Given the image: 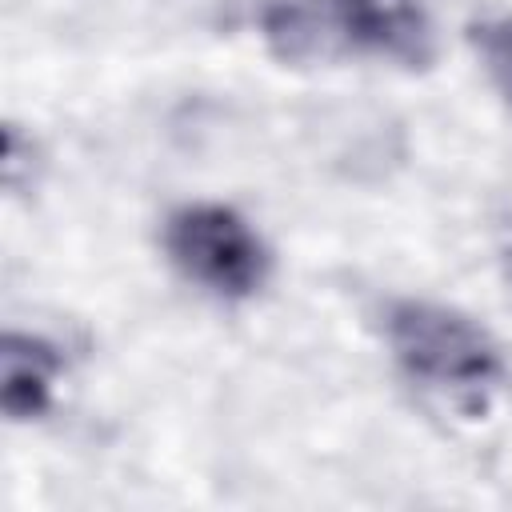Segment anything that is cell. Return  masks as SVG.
Masks as SVG:
<instances>
[{
    "mask_svg": "<svg viewBox=\"0 0 512 512\" xmlns=\"http://www.w3.org/2000/svg\"><path fill=\"white\" fill-rule=\"evenodd\" d=\"M504 276H508V284H512V248L504 252Z\"/></svg>",
    "mask_w": 512,
    "mask_h": 512,
    "instance_id": "obj_6",
    "label": "cell"
},
{
    "mask_svg": "<svg viewBox=\"0 0 512 512\" xmlns=\"http://www.w3.org/2000/svg\"><path fill=\"white\" fill-rule=\"evenodd\" d=\"M164 248L172 264L200 288L244 300L268 276V252L240 212L224 204H188L168 216Z\"/></svg>",
    "mask_w": 512,
    "mask_h": 512,
    "instance_id": "obj_3",
    "label": "cell"
},
{
    "mask_svg": "<svg viewBox=\"0 0 512 512\" xmlns=\"http://www.w3.org/2000/svg\"><path fill=\"white\" fill-rule=\"evenodd\" d=\"M256 20L284 64L376 56L424 68L432 60V20L420 0H256Z\"/></svg>",
    "mask_w": 512,
    "mask_h": 512,
    "instance_id": "obj_1",
    "label": "cell"
},
{
    "mask_svg": "<svg viewBox=\"0 0 512 512\" xmlns=\"http://www.w3.org/2000/svg\"><path fill=\"white\" fill-rule=\"evenodd\" d=\"M492 84L504 92V100L512 104V16H500V20H480L468 28Z\"/></svg>",
    "mask_w": 512,
    "mask_h": 512,
    "instance_id": "obj_5",
    "label": "cell"
},
{
    "mask_svg": "<svg viewBox=\"0 0 512 512\" xmlns=\"http://www.w3.org/2000/svg\"><path fill=\"white\" fill-rule=\"evenodd\" d=\"M0 364H4V384H0V396H4V412L12 420H32L40 412H48L52 404V384L60 376V356L48 340L40 336H28V332H8L4 336V352H0Z\"/></svg>",
    "mask_w": 512,
    "mask_h": 512,
    "instance_id": "obj_4",
    "label": "cell"
},
{
    "mask_svg": "<svg viewBox=\"0 0 512 512\" xmlns=\"http://www.w3.org/2000/svg\"><path fill=\"white\" fill-rule=\"evenodd\" d=\"M384 332L396 364L416 384L448 396L464 412L488 408L504 368L488 332L464 312L428 300H396L384 316Z\"/></svg>",
    "mask_w": 512,
    "mask_h": 512,
    "instance_id": "obj_2",
    "label": "cell"
}]
</instances>
